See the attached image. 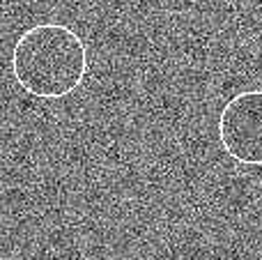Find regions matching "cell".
<instances>
[{
    "mask_svg": "<svg viewBox=\"0 0 262 260\" xmlns=\"http://www.w3.org/2000/svg\"><path fill=\"white\" fill-rule=\"evenodd\" d=\"M88 46L64 23H37L18 35L12 74L18 88L37 99H62L88 76Z\"/></svg>",
    "mask_w": 262,
    "mask_h": 260,
    "instance_id": "obj_1",
    "label": "cell"
},
{
    "mask_svg": "<svg viewBox=\"0 0 262 260\" xmlns=\"http://www.w3.org/2000/svg\"><path fill=\"white\" fill-rule=\"evenodd\" d=\"M219 141L230 159L262 166V90L232 95L219 113Z\"/></svg>",
    "mask_w": 262,
    "mask_h": 260,
    "instance_id": "obj_2",
    "label": "cell"
}]
</instances>
